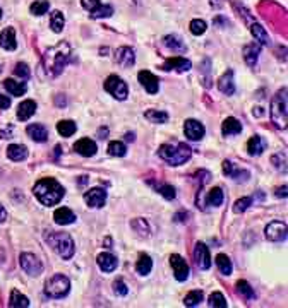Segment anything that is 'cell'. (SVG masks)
I'll list each match as a JSON object with an SVG mask.
<instances>
[{
  "instance_id": "6da1fadb",
  "label": "cell",
  "mask_w": 288,
  "mask_h": 308,
  "mask_svg": "<svg viewBox=\"0 0 288 308\" xmlns=\"http://www.w3.org/2000/svg\"><path fill=\"white\" fill-rule=\"evenodd\" d=\"M70 55L72 50L67 41H60L55 46L48 48L43 55V65H45L48 74L58 75L64 70V67L70 62Z\"/></svg>"
},
{
  "instance_id": "7a4b0ae2",
  "label": "cell",
  "mask_w": 288,
  "mask_h": 308,
  "mask_svg": "<svg viewBox=\"0 0 288 308\" xmlns=\"http://www.w3.org/2000/svg\"><path fill=\"white\" fill-rule=\"evenodd\" d=\"M33 194L43 206L50 207L62 201L64 195H66V190L55 178H42L34 183Z\"/></svg>"
},
{
  "instance_id": "3957f363",
  "label": "cell",
  "mask_w": 288,
  "mask_h": 308,
  "mask_svg": "<svg viewBox=\"0 0 288 308\" xmlns=\"http://www.w3.org/2000/svg\"><path fill=\"white\" fill-rule=\"evenodd\" d=\"M158 154L163 161L168 163V165L180 166L190 159L192 149L184 142H166V144H162V146H160Z\"/></svg>"
},
{
  "instance_id": "277c9868",
  "label": "cell",
  "mask_w": 288,
  "mask_h": 308,
  "mask_svg": "<svg viewBox=\"0 0 288 308\" xmlns=\"http://www.w3.org/2000/svg\"><path fill=\"white\" fill-rule=\"evenodd\" d=\"M271 122L274 123L276 129H286V120H288V98H286V87L280 89L278 93L271 99L270 108Z\"/></svg>"
},
{
  "instance_id": "5b68a950",
  "label": "cell",
  "mask_w": 288,
  "mask_h": 308,
  "mask_svg": "<svg viewBox=\"0 0 288 308\" xmlns=\"http://www.w3.org/2000/svg\"><path fill=\"white\" fill-rule=\"evenodd\" d=\"M45 242L66 261H69L74 255V240L70 238V235L58 233V231H46Z\"/></svg>"
},
{
  "instance_id": "8992f818",
  "label": "cell",
  "mask_w": 288,
  "mask_h": 308,
  "mask_svg": "<svg viewBox=\"0 0 288 308\" xmlns=\"http://www.w3.org/2000/svg\"><path fill=\"white\" fill-rule=\"evenodd\" d=\"M69 290H70V281L62 274L52 276V278L45 283V295L48 298H54V300L64 298V297H67Z\"/></svg>"
},
{
  "instance_id": "52a82bcc",
  "label": "cell",
  "mask_w": 288,
  "mask_h": 308,
  "mask_svg": "<svg viewBox=\"0 0 288 308\" xmlns=\"http://www.w3.org/2000/svg\"><path fill=\"white\" fill-rule=\"evenodd\" d=\"M81 5L90 12V15L93 19H105L114 14V7L105 5L100 0H81Z\"/></svg>"
},
{
  "instance_id": "ba28073f",
  "label": "cell",
  "mask_w": 288,
  "mask_h": 308,
  "mask_svg": "<svg viewBox=\"0 0 288 308\" xmlns=\"http://www.w3.org/2000/svg\"><path fill=\"white\" fill-rule=\"evenodd\" d=\"M105 89H106V93H110L115 99H120V101L127 99V96H129L127 84L124 82L122 79L118 77V75H110V77L106 79V81H105Z\"/></svg>"
},
{
  "instance_id": "9c48e42d",
  "label": "cell",
  "mask_w": 288,
  "mask_h": 308,
  "mask_svg": "<svg viewBox=\"0 0 288 308\" xmlns=\"http://www.w3.org/2000/svg\"><path fill=\"white\" fill-rule=\"evenodd\" d=\"M19 264H21L22 271L30 276H40L43 273V264L40 262V259L33 254H21L19 257Z\"/></svg>"
},
{
  "instance_id": "30bf717a",
  "label": "cell",
  "mask_w": 288,
  "mask_h": 308,
  "mask_svg": "<svg viewBox=\"0 0 288 308\" xmlns=\"http://www.w3.org/2000/svg\"><path fill=\"white\" fill-rule=\"evenodd\" d=\"M170 266H172V269H174V274L177 281H187V279H189L190 269H189V264L184 261V257H180L178 254H174L170 257Z\"/></svg>"
},
{
  "instance_id": "8fae6325",
  "label": "cell",
  "mask_w": 288,
  "mask_h": 308,
  "mask_svg": "<svg viewBox=\"0 0 288 308\" xmlns=\"http://www.w3.org/2000/svg\"><path fill=\"white\" fill-rule=\"evenodd\" d=\"M264 235L270 242H285L286 240V225L283 221H271L264 230Z\"/></svg>"
},
{
  "instance_id": "7c38bea8",
  "label": "cell",
  "mask_w": 288,
  "mask_h": 308,
  "mask_svg": "<svg viewBox=\"0 0 288 308\" xmlns=\"http://www.w3.org/2000/svg\"><path fill=\"white\" fill-rule=\"evenodd\" d=\"M184 134L190 141H201L204 134H206V129H204L201 122L190 118V120H186V123H184Z\"/></svg>"
},
{
  "instance_id": "4fadbf2b",
  "label": "cell",
  "mask_w": 288,
  "mask_h": 308,
  "mask_svg": "<svg viewBox=\"0 0 288 308\" xmlns=\"http://www.w3.org/2000/svg\"><path fill=\"white\" fill-rule=\"evenodd\" d=\"M84 201H86L90 207H93V209H100L106 202V192L100 189V187H96V189H91L84 194Z\"/></svg>"
},
{
  "instance_id": "5bb4252c",
  "label": "cell",
  "mask_w": 288,
  "mask_h": 308,
  "mask_svg": "<svg viewBox=\"0 0 288 308\" xmlns=\"http://www.w3.org/2000/svg\"><path fill=\"white\" fill-rule=\"evenodd\" d=\"M194 261L198 264L199 269H210L211 267V254L204 243H198L194 249Z\"/></svg>"
},
{
  "instance_id": "9a60e30c",
  "label": "cell",
  "mask_w": 288,
  "mask_h": 308,
  "mask_svg": "<svg viewBox=\"0 0 288 308\" xmlns=\"http://www.w3.org/2000/svg\"><path fill=\"white\" fill-rule=\"evenodd\" d=\"M138 79H139V82L142 84L144 89H146L150 94L158 93V89H160V81H158V77H156L154 74H151L150 70H141V72H139V74H138Z\"/></svg>"
},
{
  "instance_id": "2e32d148",
  "label": "cell",
  "mask_w": 288,
  "mask_h": 308,
  "mask_svg": "<svg viewBox=\"0 0 288 308\" xmlns=\"http://www.w3.org/2000/svg\"><path fill=\"white\" fill-rule=\"evenodd\" d=\"M190 67H192L190 60H187L184 57H172L163 63L162 69L163 70H175V72H187V70H190Z\"/></svg>"
},
{
  "instance_id": "e0dca14e",
  "label": "cell",
  "mask_w": 288,
  "mask_h": 308,
  "mask_svg": "<svg viewBox=\"0 0 288 308\" xmlns=\"http://www.w3.org/2000/svg\"><path fill=\"white\" fill-rule=\"evenodd\" d=\"M96 262H98V267L103 271V273H114L118 266V261L115 255L108 254V252H103L96 257Z\"/></svg>"
},
{
  "instance_id": "ac0fdd59",
  "label": "cell",
  "mask_w": 288,
  "mask_h": 308,
  "mask_svg": "<svg viewBox=\"0 0 288 308\" xmlns=\"http://www.w3.org/2000/svg\"><path fill=\"white\" fill-rule=\"evenodd\" d=\"M115 62L122 67H132L136 62V55H134V50L129 46H122L115 51Z\"/></svg>"
},
{
  "instance_id": "d6986e66",
  "label": "cell",
  "mask_w": 288,
  "mask_h": 308,
  "mask_svg": "<svg viewBox=\"0 0 288 308\" xmlns=\"http://www.w3.org/2000/svg\"><path fill=\"white\" fill-rule=\"evenodd\" d=\"M0 46L4 50H16L18 48V41H16V31L14 27H6V29L0 33Z\"/></svg>"
},
{
  "instance_id": "ffe728a7",
  "label": "cell",
  "mask_w": 288,
  "mask_h": 308,
  "mask_svg": "<svg viewBox=\"0 0 288 308\" xmlns=\"http://www.w3.org/2000/svg\"><path fill=\"white\" fill-rule=\"evenodd\" d=\"M26 132L34 142H45L48 139V129L42 123H31V125H28Z\"/></svg>"
},
{
  "instance_id": "44dd1931",
  "label": "cell",
  "mask_w": 288,
  "mask_h": 308,
  "mask_svg": "<svg viewBox=\"0 0 288 308\" xmlns=\"http://www.w3.org/2000/svg\"><path fill=\"white\" fill-rule=\"evenodd\" d=\"M259 53H261V45L259 43H249V45L244 46V60L249 67H254L256 62L259 58Z\"/></svg>"
},
{
  "instance_id": "7402d4cb",
  "label": "cell",
  "mask_w": 288,
  "mask_h": 308,
  "mask_svg": "<svg viewBox=\"0 0 288 308\" xmlns=\"http://www.w3.org/2000/svg\"><path fill=\"white\" fill-rule=\"evenodd\" d=\"M74 149L81 156H84V158H91V156L96 154V144L91 139H79L74 144Z\"/></svg>"
},
{
  "instance_id": "603a6c76",
  "label": "cell",
  "mask_w": 288,
  "mask_h": 308,
  "mask_svg": "<svg viewBox=\"0 0 288 308\" xmlns=\"http://www.w3.org/2000/svg\"><path fill=\"white\" fill-rule=\"evenodd\" d=\"M218 89L222 91L223 94L230 96L235 93V84H234V72L228 70L222 77L218 79Z\"/></svg>"
},
{
  "instance_id": "cb8c5ba5",
  "label": "cell",
  "mask_w": 288,
  "mask_h": 308,
  "mask_svg": "<svg viewBox=\"0 0 288 308\" xmlns=\"http://www.w3.org/2000/svg\"><path fill=\"white\" fill-rule=\"evenodd\" d=\"M54 219L57 225L67 226V225H72V223L76 221V214L72 213L69 207H58V209L54 213Z\"/></svg>"
},
{
  "instance_id": "d4e9b609",
  "label": "cell",
  "mask_w": 288,
  "mask_h": 308,
  "mask_svg": "<svg viewBox=\"0 0 288 308\" xmlns=\"http://www.w3.org/2000/svg\"><path fill=\"white\" fill-rule=\"evenodd\" d=\"M266 147H268V142L264 141L261 135H254L247 142V151H249L250 156H261L266 151Z\"/></svg>"
},
{
  "instance_id": "484cf974",
  "label": "cell",
  "mask_w": 288,
  "mask_h": 308,
  "mask_svg": "<svg viewBox=\"0 0 288 308\" xmlns=\"http://www.w3.org/2000/svg\"><path fill=\"white\" fill-rule=\"evenodd\" d=\"M34 111H36V103L33 99H26V101H22L21 105L18 106V118L26 122V120H30L33 117Z\"/></svg>"
},
{
  "instance_id": "4316f807",
  "label": "cell",
  "mask_w": 288,
  "mask_h": 308,
  "mask_svg": "<svg viewBox=\"0 0 288 308\" xmlns=\"http://www.w3.org/2000/svg\"><path fill=\"white\" fill-rule=\"evenodd\" d=\"M242 132V123L238 122L237 118H234V117H228L225 122H223V125H222V134L225 135H237Z\"/></svg>"
},
{
  "instance_id": "83f0119b",
  "label": "cell",
  "mask_w": 288,
  "mask_h": 308,
  "mask_svg": "<svg viewBox=\"0 0 288 308\" xmlns=\"http://www.w3.org/2000/svg\"><path fill=\"white\" fill-rule=\"evenodd\" d=\"M7 158L12 159V161H22V159L28 158V149L26 146H21V144H10L7 147Z\"/></svg>"
},
{
  "instance_id": "f1b7e54d",
  "label": "cell",
  "mask_w": 288,
  "mask_h": 308,
  "mask_svg": "<svg viewBox=\"0 0 288 308\" xmlns=\"http://www.w3.org/2000/svg\"><path fill=\"white\" fill-rule=\"evenodd\" d=\"M250 33H252V36H254L256 41H258L259 45H270L271 43L270 34L266 33V29H264L261 24H258V22L250 24Z\"/></svg>"
},
{
  "instance_id": "f546056e",
  "label": "cell",
  "mask_w": 288,
  "mask_h": 308,
  "mask_svg": "<svg viewBox=\"0 0 288 308\" xmlns=\"http://www.w3.org/2000/svg\"><path fill=\"white\" fill-rule=\"evenodd\" d=\"M163 43H165V46L170 48L172 51H178V53H182V51L187 50L186 43H184L182 39H180L178 36H175V34L165 36V38H163Z\"/></svg>"
},
{
  "instance_id": "4dcf8cb0",
  "label": "cell",
  "mask_w": 288,
  "mask_h": 308,
  "mask_svg": "<svg viewBox=\"0 0 288 308\" xmlns=\"http://www.w3.org/2000/svg\"><path fill=\"white\" fill-rule=\"evenodd\" d=\"M4 87L7 89V93L12 96H22L26 93V84L21 81H14V79H6L4 81Z\"/></svg>"
},
{
  "instance_id": "1f68e13d",
  "label": "cell",
  "mask_w": 288,
  "mask_h": 308,
  "mask_svg": "<svg viewBox=\"0 0 288 308\" xmlns=\"http://www.w3.org/2000/svg\"><path fill=\"white\" fill-rule=\"evenodd\" d=\"M153 269V261L148 254H141L138 259V264H136V271H138L141 276H148Z\"/></svg>"
},
{
  "instance_id": "d6a6232c",
  "label": "cell",
  "mask_w": 288,
  "mask_h": 308,
  "mask_svg": "<svg viewBox=\"0 0 288 308\" xmlns=\"http://www.w3.org/2000/svg\"><path fill=\"white\" fill-rule=\"evenodd\" d=\"M76 130H78V125L72 120H60L57 123V132L62 137H70L72 134H76Z\"/></svg>"
},
{
  "instance_id": "836d02e7",
  "label": "cell",
  "mask_w": 288,
  "mask_h": 308,
  "mask_svg": "<svg viewBox=\"0 0 288 308\" xmlns=\"http://www.w3.org/2000/svg\"><path fill=\"white\" fill-rule=\"evenodd\" d=\"M50 26L54 29V33H62L64 26H66V17L60 10H54L50 14Z\"/></svg>"
},
{
  "instance_id": "e575fe53",
  "label": "cell",
  "mask_w": 288,
  "mask_h": 308,
  "mask_svg": "<svg viewBox=\"0 0 288 308\" xmlns=\"http://www.w3.org/2000/svg\"><path fill=\"white\" fill-rule=\"evenodd\" d=\"M223 201H225V195H223V190L220 187H213V189L208 192V206L218 207L222 206Z\"/></svg>"
},
{
  "instance_id": "d590c367",
  "label": "cell",
  "mask_w": 288,
  "mask_h": 308,
  "mask_svg": "<svg viewBox=\"0 0 288 308\" xmlns=\"http://www.w3.org/2000/svg\"><path fill=\"white\" fill-rule=\"evenodd\" d=\"M9 307H12V308H28L30 307V300L24 297V295L19 293L18 290H12Z\"/></svg>"
},
{
  "instance_id": "8d00e7d4",
  "label": "cell",
  "mask_w": 288,
  "mask_h": 308,
  "mask_svg": "<svg viewBox=\"0 0 288 308\" xmlns=\"http://www.w3.org/2000/svg\"><path fill=\"white\" fill-rule=\"evenodd\" d=\"M216 266H218L220 273H222L223 276H230V274H232V269H234V266H232V261L226 257L225 254L216 255Z\"/></svg>"
},
{
  "instance_id": "74e56055",
  "label": "cell",
  "mask_w": 288,
  "mask_h": 308,
  "mask_svg": "<svg viewBox=\"0 0 288 308\" xmlns=\"http://www.w3.org/2000/svg\"><path fill=\"white\" fill-rule=\"evenodd\" d=\"M144 118L151 123H166L168 113L166 111H160V110H148L146 113H144Z\"/></svg>"
},
{
  "instance_id": "f35d334b",
  "label": "cell",
  "mask_w": 288,
  "mask_h": 308,
  "mask_svg": "<svg viewBox=\"0 0 288 308\" xmlns=\"http://www.w3.org/2000/svg\"><path fill=\"white\" fill-rule=\"evenodd\" d=\"M108 153H110V156H117V158H122V156L127 154V147L124 142L120 141H114L108 144Z\"/></svg>"
},
{
  "instance_id": "ab89813d",
  "label": "cell",
  "mask_w": 288,
  "mask_h": 308,
  "mask_svg": "<svg viewBox=\"0 0 288 308\" xmlns=\"http://www.w3.org/2000/svg\"><path fill=\"white\" fill-rule=\"evenodd\" d=\"M48 9H50V2H48V0H36V2L31 3V7H30L31 14H34V15L46 14Z\"/></svg>"
},
{
  "instance_id": "60d3db41",
  "label": "cell",
  "mask_w": 288,
  "mask_h": 308,
  "mask_svg": "<svg viewBox=\"0 0 288 308\" xmlns=\"http://www.w3.org/2000/svg\"><path fill=\"white\" fill-rule=\"evenodd\" d=\"M202 298H204V295H202V291H190L189 295L186 297V300H184V305L186 307H198L199 303L202 302Z\"/></svg>"
},
{
  "instance_id": "b9f144b4",
  "label": "cell",
  "mask_w": 288,
  "mask_h": 308,
  "mask_svg": "<svg viewBox=\"0 0 288 308\" xmlns=\"http://www.w3.org/2000/svg\"><path fill=\"white\" fill-rule=\"evenodd\" d=\"M237 290H238V293L242 295L244 298L246 300H254V290L250 288V285L247 281H238L237 283Z\"/></svg>"
},
{
  "instance_id": "7bdbcfd3",
  "label": "cell",
  "mask_w": 288,
  "mask_h": 308,
  "mask_svg": "<svg viewBox=\"0 0 288 308\" xmlns=\"http://www.w3.org/2000/svg\"><path fill=\"white\" fill-rule=\"evenodd\" d=\"M254 204V199L252 197H242V199H238L237 202H235V206H234V213H244V211H247L249 207Z\"/></svg>"
},
{
  "instance_id": "ee69618b",
  "label": "cell",
  "mask_w": 288,
  "mask_h": 308,
  "mask_svg": "<svg viewBox=\"0 0 288 308\" xmlns=\"http://www.w3.org/2000/svg\"><path fill=\"white\" fill-rule=\"evenodd\" d=\"M190 33L192 34H196V36H199V34H204L206 33V29H208V24L202 21V19H194V21L190 22Z\"/></svg>"
},
{
  "instance_id": "f6af8a7d",
  "label": "cell",
  "mask_w": 288,
  "mask_h": 308,
  "mask_svg": "<svg viewBox=\"0 0 288 308\" xmlns=\"http://www.w3.org/2000/svg\"><path fill=\"white\" fill-rule=\"evenodd\" d=\"M208 303H210V307H213V308H226L228 307L226 300L222 293H213L210 297V302Z\"/></svg>"
},
{
  "instance_id": "bcb514c9",
  "label": "cell",
  "mask_w": 288,
  "mask_h": 308,
  "mask_svg": "<svg viewBox=\"0 0 288 308\" xmlns=\"http://www.w3.org/2000/svg\"><path fill=\"white\" fill-rule=\"evenodd\" d=\"M132 228H134V230L138 231L141 237H148V235H150V226H148V223L141 218L136 219V221H132Z\"/></svg>"
},
{
  "instance_id": "7dc6e473",
  "label": "cell",
  "mask_w": 288,
  "mask_h": 308,
  "mask_svg": "<svg viewBox=\"0 0 288 308\" xmlns=\"http://www.w3.org/2000/svg\"><path fill=\"white\" fill-rule=\"evenodd\" d=\"M156 189H158V192L163 195V197L166 199V201H174L175 195H177V194H175V189H174V187H172V185H166V183H162V185H158V187H156Z\"/></svg>"
},
{
  "instance_id": "c3c4849f",
  "label": "cell",
  "mask_w": 288,
  "mask_h": 308,
  "mask_svg": "<svg viewBox=\"0 0 288 308\" xmlns=\"http://www.w3.org/2000/svg\"><path fill=\"white\" fill-rule=\"evenodd\" d=\"M14 74L18 75V77H21L22 81H24V79H28L31 75V70H30V67H28L26 63H18V65H16V69H14Z\"/></svg>"
},
{
  "instance_id": "681fc988",
  "label": "cell",
  "mask_w": 288,
  "mask_h": 308,
  "mask_svg": "<svg viewBox=\"0 0 288 308\" xmlns=\"http://www.w3.org/2000/svg\"><path fill=\"white\" fill-rule=\"evenodd\" d=\"M114 290H115V293H117V295H122V297H126V295L129 293V290H127L126 283H124L122 279H117V281L114 283Z\"/></svg>"
},
{
  "instance_id": "f907efd6",
  "label": "cell",
  "mask_w": 288,
  "mask_h": 308,
  "mask_svg": "<svg viewBox=\"0 0 288 308\" xmlns=\"http://www.w3.org/2000/svg\"><path fill=\"white\" fill-rule=\"evenodd\" d=\"M10 106V99L0 93V110H7Z\"/></svg>"
},
{
  "instance_id": "816d5d0a",
  "label": "cell",
  "mask_w": 288,
  "mask_h": 308,
  "mask_svg": "<svg viewBox=\"0 0 288 308\" xmlns=\"http://www.w3.org/2000/svg\"><path fill=\"white\" fill-rule=\"evenodd\" d=\"M7 219V211H6V207L0 204V223H4Z\"/></svg>"
},
{
  "instance_id": "f5cc1de1",
  "label": "cell",
  "mask_w": 288,
  "mask_h": 308,
  "mask_svg": "<svg viewBox=\"0 0 288 308\" xmlns=\"http://www.w3.org/2000/svg\"><path fill=\"white\" fill-rule=\"evenodd\" d=\"M276 195H278V197H286V187L283 185L282 189H278V192H276Z\"/></svg>"
},
{
  "instance_id": "db71d44e",
  "label": "cell",
  "mask_w": 288,
  "mask_h": 308,
  "mask_svg": "<svg viewBox=\"0 0 288 308\" xmlns=\"http://www.w3.org/2000/svg\"><path fill=\"white\" fill-rule=\"evenodd\" d=\"M222 5H223V0H211V7H214V9H220Z\"/></svg>"
},
{
  "instance_id": "11a10c76",
  "label": "cell",
  "mask_w": 288,
  "mask_h": 308,
  "mask_svg": "<svg viewBox=\"0 0 288 308\" xmlns=\"http://www.w3.org/2000/svg\"><path fill=\"white\" fill-rule=\"evenodd\" d=\"M126 139H127V141H134V134H127Z\"/></svg>"
},
{
  "instance_id": "9f6ffc18",
  "label": "cell",
  "mask_w": 288,
  "mask_h": 308,
  "mask_svg": "<svg viewBox=\"0 0 288 308\" xmlns=\"http://www.w3.org/2000/svg\"><path fill=\"white\" fill-rule=\"evenodd\" d=\"M0 19H2V9H0Z\"/></svg>"
}]
</instances>
